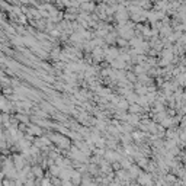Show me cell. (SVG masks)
Returning a JSON list of instances; mask_svg holds the SVG:
<instances>
[{
    "label": "cell",
    "instance_id": "6da1fadb",
    "mask_svg": "<svg viewBox=\"0 0 186 186\" xmlns=\"http://www.w3.org/2000/svg\"><path fill=\"white\" fill-rule=\"evenodd\" d=\"M49 138H51V141L55 143L60 148H68V147H70V140H68L67 137H64V135L52 134V135H49Z\"/></svg>",
    "mask_w": 186,
    "mask_h": 186
},
{
    "label": "cell",
    "instance_id": "3957f363",
    "mask_svg": "<svg viewBox=\"0 0 186 186\" xmlns=\"http://www.w3.org/2000/svg\"><path fill=\"white\" fill-rule=\"evenodd\" d=\"M26 162H28V160H26L23 156H15V157H13L15 167H16L19 172H20L22 169H25V167H26Z\"/></svg>",
    "mask_w": 186,
    "mask_h": 186
},
{
    "label": "cell",
    "instance_id": "8992f818",
    "mask_svg": "<svg viewBox=\"0 0 186 186\" xmlns=\"http://www.w3.org/2000/svg\"><path fill=\"white\" fill-rule=\"evenodd\" d=\"M128 112H130L131 115H137V114H140V112H141V105H138V103H130Z\"/></svg>",
    "mask_w": 186,
    "mask_h": 186
},
{
    "label": "cell",
    "instance_id": "5bb4252c",
    "mask_svg": "<svg viewBox=\"0 0 186 186\" xmlns=\"http://www.w3.org/2000/svg\"><path fill=\"white\" fill-rule=\"evenodd\" d=\"M106 1H111V0H106Z\"/></svg>",
    "mask_w": 186,
    "mask_h": 186
},
{
    "label": "cell",
    "instance_id": "7c38bea8",
    "mask_svg": "<svg viewBox=\"0 0 186 186\" xmlns=\"http://www.w3.org/2000/svg\"><path fill=\"white\" fill-rule=\"evenodd\" d=\"M23 186H35V180H33V178L31 176V178L25 182V185H23Z\"/></svg>",
    "mask_w": 186,
    "mask_h": 186
},
{
    "label": "cell",
    "instance_id": "52a82bcc",
    "mask_svg": "<svg viewBox=\"0 0 186 186\" xmlns=\"http://www.w3.org/2000/svg\"><path fill=\"white\" fill-rule=\"evenodd\" d=\"M28 134H31V135H41L42 134V130L38 125H31L28 128Z\"/></svg>",
    "mask_w": 186,
    "mask_h": 186
},
{
    "label": "cell",
    "instance_id": "7a4b0ae2",
    "mask_svg": "<svg viewBox=\"0 0 186 186\" xmlns=\"http://www.w3.org/2000/svg\"><path fill=\"white\" fill-rule=\"evenodd\" d=\"M138 185L140 186H153L154 182L151 179V175H147V173H141L138 176Z\"/></svg>",
    "mask_w": 186,
    "mask_h": 186
},
{
    "label": "cell",
    "instance_id": "8fae6325",
    "mask_svg": "<svg viewBox=\"0 0 186 186\" xmlns=\"http://www.w3.org/2000/svg\"><path fill=\"white\" fill-rule=\"evenodd\" d=\"M3 186H17L16 185V180H13V179H3Z\"/></svg>",
    "mask_w": 186,
    "mask_h": 186
},
{
    "label": "cell",
    "instance_id": "9c48e42d",
    "mask_svg": "<svg viewBox=\"0 0 186 186\" xmlns=\"http://www.w3.org/2000/svg\"><path fill=\"white\" fill-rule=\"evenodd\" d=\"M82 10H93L95 9V4L93 3H89V1H86V3H82Z\"/></svg>",
    "mask_w": 186,
    "mask_h": 186
},
{
    "label": "cell",
    "instance_id": "30bf717a",
    "mask_svg": "<svg viewBox=\"0 0 186 186\" xmlns=\"http://www.w3.org/2000/svg\"><path fill=\"white\" fill-rule=\"evenodd\" d=\"M16 119H17L19 122H23V124H28V121H29L28 116H26V115H22V114H17V115H16Z\"/></svg>",
    "mask_w": 186,
    "mask_h": 186
},
{
    "label": "cell",
    "instance_id": "5b68a950",
    "mask_svg": "<svg viewBox=\"0 0 186 186\" xmlns=\"http://www.w3.org/2000/svg\"><path fill=\"white\" fill-rule=\"evenodd\" d=\"M128 172H130L131 178H137V179H138V176L141 175V169H140V166H135V164H132V166L128 169Z\"/></svg>",
    "mask_w": 186,
    "mask_h": 186
},
{
    "label": "cell",
    "instance_id": "ba28073f",
    "mask_svg": "<svg viewBox=\"0 0 186 186\" xmlns=\"http://www.w3.org/2000/svg\"><path fill=\"white\" fill-rule=\"evenodd\" d=\"M32 175H33L35 178H39V179H42V175H44V172H42V169H41L39 166H33V167H32Z\"/></svg>",
    "mask_w": 186,
    "mask_h": 186
},
{
    "label": "cell",
    "instance_id": "277c9868",
    "mask_svg": "<svg viewBox=\"0 0 186 186\" xmlns=\"http://www.w3.org/2000/svg\"><path fill=\"white\" fill-rule=\"evenodd\" d=\"M47 146H49V140H47V138H36L35 140V147L47 148Z\"/></svg>",
    "mask_w": 186,
    "mask_h": 186
},
{
    "label": "cell",
    "instance_id": "4fadbf2b",
    "mask_svg": "<svg viewBox=\"0 0 186 186\" xmlns=\"http://www.w3.org/2000/svg\"><path fill=\"white\" fill-rule=\"evenodd\" d=\"M118 44H121V45H127L128 42H127V41H124V39H119V41H118Z\"/></svg>",
    "mask_w": 186,
    "mask_h": 186
}]
</instances>
